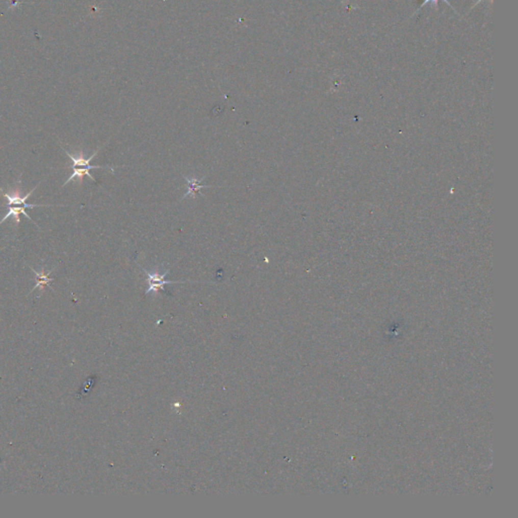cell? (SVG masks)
<instances>
[{"instance_id": "cell-2", "label": "cell", "mask_w": 518, "mask_h": 518, "mask_svg": "<svg viewBox=\"0 0 518 518\" xmlns=\"http://www.w3.org/2000/svg\"><path fill=\"white\" fill-rule=\"evenodd\" d=\"M145 273L147 274V281H148V290L146 294H149L151 292H158L159 290H164V287L166 284L170 283H179L182 281H170L166 280L165 277L169 273V270H166L164 273L160 274L159 272H150L149 270L143 268Z\"/></svg>"}, {"instance_id": "cell-5", "label": "cell", "mask_w": 518, "mask_h": 518, "mask_svg": "<svg viewBox=\"0 0 518 518\" xmlns=\"http://www.w3.org/2000/svg\"><path fill=\"white\" fill-rule=\"evenodd\" d=\"M185 179L188 184V192L187 194H185L183 196L182 199H185L186 197L188 196H193L194 197L195 194H200V190L201 189H210V188H213V187H210V186H203V185H200V183L204 179V176L201 177L200 179H197V178H194V177H187L185 176Z\"/></svg>"}, {"instance_id": "cell-8", "label": "cell", "mask_w": 518, "mask_h": 518, "mask_svg": "<svg viewBox=\"0 0 518 518\" xmlns=\"http://www.w3.org/2000/svg\"><path fill=\"white\" fill-rule=\"evenodd\" d=\"M443 1H445V2L447 3V4H449V5H450V6L452 7V5L450 4L449 0H443ZM427 3H430L431 5H433V6H436V7L438 6V0H424V1H423V3H422V4L420 5V8H421V7H423V6H424L425 4H427ZM420 8H419V9H420Z\"/></svg>"}, {"instance_id": "cell-3", "label": "cell", "mask_w": 518, "mask_h": 518, "mask_svg": "<svg viewBox=\"0 0 518 518\" xmlns=\"http://www.w3.org/2000/svg\"><path fill=\"white\" fill-rule=\"evenodd\" d=\"M64 151L65 153L69 156V158L71 159L72 163H73L71 166H68V168H69V167H89V168H91V169H98V168L103 169V168H108V167H105V166H96V165H90V164H89V163H90V161H91V160L95 157V155L98 153L99 149H98V150H96V151H95V152H94V153H93V154H92L89 158H85V157L83 156V153H82V152H81V153H79L77 156H75V155H71V154H70L68 151H66V150H64Z\"/></svg>"}, {"instance_id": "cell-7", "label": "cell", "mask_w": 518, "mask_h": 518, "mask_svg": "<svg viewBox=\"0 0 518 518\" xmlns=\"http://www.w3.org/2000/svg\"><path fill=\"white\" fill-rule=\"evenodd\" d=\"M69 168H72V169H73V172H72V174L70 175V177L67 179V182H66L64 185H63V187H65L66 185H68V184H69L71 180H73L74 178H77V179H78V182L80 183V182H82V180H83V177H84V176H88L90 179H92L94 183H96L95 178H94V177H93V176L89 173V170H90L91 168H89V167H69Z\"/></svg>"}, {"instance_id": "cell-1", "label": "cell", "mask_w": 518, "mask_h": 518, "mask_svg": "<svg viewBox=\"0 0 518 518\" xmlns=\"http://www.w3.org/2000/svg\"><path fill=\"white\" fill-rule=\"evenodd\" d=\"M21 175L19 176L18 178V187L14 190L13 193L9 194V193H5L1 188H0V194L4 197V199L7 201L6 205L7 206H10V205H25L28 206L29 209H34V208H39V206H52L53 204H35V203H28L27 200L29 199V197L31 196V194H33L39 187L40 183L32 190L30 191V193L25 194V195H21Z\"/></svg>"}, {"instance_id": "cell-9", "label": "cell", "mask_w": 518, "mask_h": 518, "mask_svg": "<svg viewBox=\"0 0 518 518\" xmlns=\"http://www.w3.org/2000/svg\"><path fill=\"white\" fill-rule=\"evenodd\" d=\"M482 1H483V0H478V1H477V2H476V4H475V5H477V4H478V3H480V2H482ZM489 1H490V2H492V0H489ZM475 5H474V6H475ZM474 6H473V7H474Z\"/></svg>"}, {"instance_id": "cell-4", "label": "cell", "mask_w": 518, "mask_h": 518, "mask_svg": "<svg viewBox=\"0 0 518 518\" xmlns=\"http://www.w3.org/2000/svg\"><path fill=\"white\" fill-rule=\"evenodd\" d=\"M7 208H8L7 213H6V214H5V216H4V217L0 220V225H2V224H3V222H4L5 220H7L8 218H13V219H14V221L16 222V226H18V224L20 223V218H19V216H20V215H24V216H25L29 220H31L33 223H35V222L33 221V219H32V218H31V217L27 214V212H25V209H29L28 206H25V205L11 206V205H10V206H7ZM35 224H36V223H35ZM36 226H37V224H36ZM37 227H38V226H37Z\"/></svg>"}, {"instance_id": "cell-6", "label": "cell", "mask_w": 518, "mask_h": 518, "mask_svg": "<svg viewBox=\"0 0 518 518\" xmlns=\"http://www.w3.org/2000/svg\"><path fill=\"white\" fill-rule=\"evenodd\" d=\"M30 268L32 269V271H33V272L36 274V276H37V284L35 286V288L33 289V291H35V290H36V289H38V288H40L41 290H43V289H44V287H47V286H49V287H50V282H52V281L54 280V278L49 277V275L53 272V270H54L56 267H53V268H52L51 270H49V272H47V273H45V272H44V269H43L41 272H38V271H36L33 267H30ZM33 291H32V292H33Z\"/></svg>"}]
</instances>
